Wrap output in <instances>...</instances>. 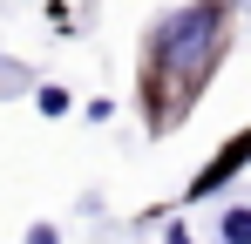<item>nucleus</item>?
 <instances>
[{
	"mask_svg": "<svg viewBox=\"0 0 251 244\" xmlns=\"http://www.w3.org/2000/svg\"><path fill=\"white\" fill-rule=\"evenodd\" d=\"M0 75H14V81H27V68H21V61H7V54H0Z\"/></svg>",
	"mask_w": 251,
	"mask_h": 244,
	"instance_id": "nucleus-7",
	"label": "nucleus"
},
{
	"mask_svg": "<svg viewBox=\"0 0 251 244\" xmlns=\"http://www.w3.org/2000/svg\"><path fill=\"white\" fill-rule=\"evenodd\" d=\"M231 14H238V0H176L143 27L136 109H143L150 136H170L204 102L210 75L224 68V48H231Z\"/></svg>",
	"mask_w": 251,
	"mask_h": 244,
	"instance_id": "nucleus-1",
	"label": "nucleus"
},
{
	"mask_svg": "<svg viewBox=\"0 0 251 244\" xmlns=\"http://www.w3.org/2000/svg\"><path fill=\"white\" fill-rule=\"evenodd\" d=\"M82 116L102 129V122H116V102H109V95H95V102H82Z\"/></svg>",
	"mask_w": 251,
	"mask_h": 244,
	"instance_id": "nucleus-5",
	"label": "nucleus"
},
{
	"mask_svg": "<svg viewBox=\"0 0 251 244\" xmlns=\"http://www.w3.org/2000/svg\"><path fill=\"white\" fill-rule=\"evenodd\" d=\"M34 109H41V116H68V109H75V95H68L61 81H34Z\"/></svg>",
	"mask_w": 251,
	"mask_h": 244,
	"instance_id": "nucleus-4",
	"label": "nucleus"
},
{
	"mask_svg": "<svg viewBox=\"0 0 251 244\" xmlns=\"http://www.w3.org/2000/svg\"><path fill=\"white\" fill-rule=\"evenodd\" d=\"M217 244H251V203H231L217 217Z\"/></svg>",
	"mask_w": 251,
	"mask_h": 244,
	"instance_id": "nucleus-3",
	"label": "nucleus"
},
{
	"mask_svg": "<svg viewBox=\"0 0 251 244\" xmlns=\"http://www.w3.org/2000/svg\"><path fill=\"white\" fill-rule=\"evenodd\" d=\"M245 163H251V129H238V136H224V143H217V156H210L204 170L190 176L183 203H210L217 190H224V183H231V176H238V170H245Z\"/></svg>",
	"mask_w": 251,
	"mask_h": 244,
	"instance_id": "nucleus-2",
	"label": "nucleus"
},
{
	"mask_svg": "<svg viewBox=\"0 0 251 244\" xmlns=\"http://www.w3.org/2000/svg\"><path fill=\"white\" fill-rule=\"evenodd\" d=\"M21 244H61V224H48V217H41V224H27V238H21Z\"/></svg>",
	"mask_w": 251,
	"mask_h": 244,
	"instance_id": "nucleus-6",
	"label": "nucleus"
},
{
	"mask_svg": "<svg viewBox=\"0 0 251 244\" xmlns=\"http://www.w3.org/2000/svg\"><path fill=\"white\" fill-rule=\"evenodd\" d=\"M163 244H190V231H183V224H170V231H163Z\"/></svg>",
	"mask_w": 251,
	"mask_h": 244,
	"instance_id": "nucleus-8",
	"label": "nucleus"
}]
</instances>
